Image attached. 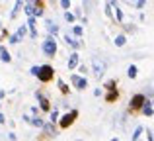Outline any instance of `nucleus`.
<instances>
[{
	"label": "nucleus",
	"mask_w": 154,
	"mask_h": 141,
	"mask_svg": "<svg viewBox=\"0 0 154 141\" xmlns=\"http://www.w3.org/2000/svg\"><path fill=\"white\" fill-rule=\"evenodd\" d=\"M43 51H45L49 57H53V55L57 53V41H55V37H47L45 41H43Z\"/></svg>",
	"instance_id": "f257e3e1"
},
{
	"label": "nucleus",
	"mask_w": 154,
	"mask_h": 141,
	"mask_svg": "<svg viewBox=\"0 0 154 141\" xmlns=\"http://www.w3.org/2000/svg\"><path fill=\"white\" fill-rule=\"evenodd\" d=\"M39 79L43 80V82H47V80H51L53 79V67L49 65H43V67H39Z\"/></svg>",
	"instance_id": "f03ea898"
},
{
	"label": "nucleus",
	"mask_w": 154,
	"mask_h": 141,
	"mask_svg": "<svg viewBox=\"0 0 154 141\" xmlns=\"http://www.w3.org/2000/svg\"><path fill=\"white\" fill-rule=\"evenodd\" d=\"M92 67H94V75L98 76V79L105 72V63L102 61V59H98V57H94V61H92Z\"/></svg>",
	"instance_id": "7ed1b4c3"
},
{
	"label": "nucleus",
	"mask_w": 154,
	"mask_h": 141,
	"mask_svg": "<svg viewBox=\"0 0 154 141\" xmlns=\"http://www.w3.org/2000/svg\"><path fill=\"white\" fill-rule=\"evenodd\" d=\"M78 116V112L76 110H72L70 114H66V116H63V120H60V127H68L72 122H74V118Z\"/></svg>",
	"instance_id": "20e7f679"
},
{
	"label": "nucleus",
	"mask_w": 154,
	"mask_h": 141,
	"mask_svg": "<svg viewBox=\"0 0 154 141\" xmlns=\"http://www.w3.org/2000/svg\"><path fill=\"white\" fill-rule=\"evenodd\" d=\"M72 84H74L76 88H80V90H84V88L88 86V80H86V76H76V75H72Z\"/></svg>",
	"instance_id": "39448f33"
},
{
	"label": "nucleus",
	"mask_w": 154,
	"mask_h": 141,
	"mask_svg": "<svg viewBox=\"0 0 154 141\" xmlns=\"http://www.w3.org/2000/svg\"><path fill=\"white\" fill-rule=\"evenodd\" d=\"M144 102H146V98H144V96L143 94H137L135 96V98H133L131 100V106H135V108H139V106H143V104Z\"/></svg>",
	"instance_id": "423d86ee"
},
{
	"label": "nucleus",
	"mask_w": 154,
	"mask_h": 141,
	"mask_svg": "<svg viewBox=\"0 0 154 141\" xmlns=\"http://www.w3.org/2000/svg\"><path fill=\"white\" fill-rule=\"evenodd\" d=\"M74 67H78V55L72 53L70 59H68V69H74Z\"/></svg>",
	"instance_id": "0eeeda50"
},
{
	"label": "nucleus",
	"mask_w": 154,
	"mask_h": 141,
	"mask_svg": "<svg viewBox=\"0 0 154 141\" xmlns=\"http://www.w3.org/2000/svg\"><path fill=\"white\" fill-rule=\"evenodd\" d=\"M64 41L68 43V45H72V47H80V43H78V39H74V37H70V35H64Z\"/></svg>",
	"instance_id": "6e6552de"
},
{
	"label": "nucleus",
	"mask_w": 154,
	"mask_h": 141,
	"mask_svg": "<svg viewBox=\"0 0 154 141\" xmlns=\"http://www.w3.org/2000/svg\"><path fill=\"white\" fill-rule=\"evenodd\" d=\"M0 59H2L4 63H10V59H12V57H10V53H8L6 49H0Z\"/></svg>",
	"instance_id": "1a4fd4ad"
},
{
	"label": "nucleus",
	"mask_w": 154,
	"mask_h": 141,
	"mask_svg": "<svg viewBox=\"0 0 154 141\" xmlns=\"http://www.w3.org/2000/svg\"><path fill=\"white\" fill-rule=\"evenodd\" d=\"M33 8H35V2H27L26 4V14H29V18H33Z\"/></svg>",
	"instance_id": "9d476101"
},
{
	"label": "nucleus",
	"mask_w": 154,
	"mask_h": 141,
	"mask_svg": "<svg viewBox=\"0 0 154 141\" xmlns=\"http://www.w3.org/2000/svg\"><path fill=\"white\" fill-rule=\"evenodd\" d=\"M29 122L33 123V126H37V127H43L45 123H43V120L39 118V116H35V118H29Z\"/></svg>",
	"instance_id": "9b49d317"
},
{
	"label": "nucleus",
	"mask_w": 154,
	"mask_h": 141,
	"mask_svg": "<svg viewBox=\"0 0 154 141\" xmlns=\"http://www.w3.org/2000/svg\"><path fill=\"white\" fill-rule=\"evenodd\" d=\"M47 30H49V34L55 35L57 31H59V26H57V24H53V22H47Z\"/></svg>",
	"instance_id": "f8f14e48"
},
{
	"label": "nucleus",
	"mask_w": 154,
	"mask_h": 141,
	"mask_svg": "<svg viewBox=\"0 0 154 141\" xmlns=\"http://www.w3.org/2000/svg\"><path fill=\"white\" fill-rule=\"evenodd\" d=\"M37 98H39V102H41V108H43V110H49V102H47V98H43L41 94H37Z\"/></svg>",
	"instance_id": "ddd939ff"
},
{
	"label": "nucleus",
	"mask_w": 154,
	"mask_h": 141,
	"mask_svg": "<svg viewBox=\"0 0 154 141\" xmlns=\"http://www.w3.org/2000/svg\"><path fill=\"white\" fill-rule=\"evenodd\" d=\"M115 45L117 47H123L125 45V35H117V37H115Z\"/></svg>",
	"instance_id": "4468645a"
},
{
	"label": "nucleus",
	"mask_w": 154,
	"mask_h": 141,
	"mask_svg": "<svg viewBox=\"0 0 154 141\" xmlns=\"http://www.w3.org/2000/svg\"><path fill=\"white\" fill-rule=\"evenodd\" d=\"M14 35H16V37H18V39H22V37H23V35H26V26H22V27H20V30H18V31H16V34H14Z\"/></svg>",
	"instance_id": "2eb2a0df"
},
{
	"label": "nucleus",
	"mask_w": 154,
	"mask_h": 141,
	"mask_svg": "<svg viewBox=\"0 0 154 141\" xmlns=\"http://www.w3.org/2000/svg\"><path fill=\"white\" fill-rule=\"evenodd\" d=\"M127 75L131 76V79H135V76H137V67L131 65V67H129V71H127Z\"/></svg>",
	"instance_id": "dca6fc26"
},
{
	"label": "nucleus",
	"mask_w": 154,
	"mask_h": 141,
	"mask_svg": "<svg viewBox=\"0 0 154 141\" xmlns=\"http://www.w3.org/2000/svg\"><path fill=\"white\" fill-rule=\"evenodd\" d=\"M72 34H74L76 37H80V35L84 34V30H82V27H80V26H74V30H72Z\"/></svg>",
	"instance_id": "f3484780"
},
{
	"label": "nucleus",
	"mask_w": 154,
	"mask_h": 141,
	"mask_svg": "<svg viewBox=\"0 0 154 141\" xmlns=\"http://www.w3.org/2000/svg\"><path fill=\"white\" fill-rule=\"evenodd\" d=\"M43 127H45V131L49 135H55V127H53V123H47V126H43Z\"/></svg>",
	"instance_id": "a211bd4d"
},
{
	"label": "nucleus",
	"mask_w": 154,
	"mask_h": 141,
	"mask_svg": "<svg viewBox=\"0 0 154 141\" xmlns=\"http://www.w3.org/2000/svg\"><path fill=\"white\" fill-rule=\"evenodd\" d=\"M140 133H143V127H137V130H135V135H133V139H135V141H139Z\"/></svg>",
	"instance_id": "6ab92c4d"
},
{
	"label": "nucleus",
	"mask_w": 154,
	"mask_h": 141,
	"mask_svg": "<svg viewBox=\"0 0 154 141\" xmlns=\"http://www.w3.org/2000/svg\"><path fill=\"white\" fill-rule=\"evenodd\" d=\"M111 6H115V4H111ZM115 14H117V20H123V12H121L117 6H115Z\"/></svg>",
	"instance_id": "aec40b11"
},
{
	"label": "nucleus",
	"mask_w": 154,
	"mask_h": 141,
	"mask_svg": "<svg viewBox=\"0 0 154 141\" xmlns=\"http://www.w3.org/2000/svg\"><path fill=\"white\" fill-rule=\"evenodd\" d=\"M41 14H43V10L37 6V4H35V8H33V16H41Z\"/></svg>",
	"instance_id": "412c9836"
},
{
	"label": "nucleus",
	"mask_w": 154,
	"mask_h": 141,
	"mask_svg": "<svg viewBox=\"0 0 154 141\" xmlns=\"http://www.w3.org/2000/svg\"><path fill=\"white\" fill-rule=\"evenodd\" d=\"M59 88H60V90H63V92H68V88H66V84H64V82H63V80H59Z\"/></svg>",
	"instance_id": "4be33fe9"
},
{
	"label": "nucleus",
	"mask_w": 154,
	"mask_h": 141,
	"mask_svg": "<svg viewBox=\"0 0 154 141\" xmlns=\"http://www.w3.org/2000/svg\"><path fill=\"white\" fill-rule=\"evenodd\" d=\"M57 118H59V112H57V110H53V112H51V122H55Z\"/></svg>",
	"instance_id": "5701e85b"
},
{
	"label": "nucleus",
	"mask_w": 154,
	"mask_h": 141,
	"mask_svg": "<svg viewBox=\"0 0 154 141\" xmlns=\"http://www.w3.org/2000/svg\"><path fill=\"white\" fill-rule=\"evenodd\" d=\"M152 112H154V110H152L150 106H144V114H146V116H152Z\"/></svg>",
	"instance_id": "b1692460"
},
{
	"label": "nucleus",
	"mask_w": 154,
	"mask_h": 141,
	"mask_svg": "<svg viewBox=\"0 0 154 141\" xmlns=\"http://www.w3.org/2000/svg\"><path fill=\"white\" fill-rule=\"evenodd\" d=\"M60 6H63V8H70V0H63V2H60Z\"/></svg>",
	"instance_id": "393cba45"
},
{
	"label": "nucleus",
	"mask_w": 154,
	"mask_h": 141,
	"mask_svg": "<svg viewBox=\"0 0 154 141\" xmlns=\"http://www.w3.org/2000/svg\"><path fill=\"white\" fill-rule=\"evenodd\" d=\"M64 18H66V22H72V20H74V16H72L70 12H66V14H64Z\"/></svg>",
	"instance_id": "a878e982"
},
{
	"label": "nucleus",
	"mask_w": 154,
	"mask_h": 141,
	"mask_svg": "<svg viewBox=\"0 0 154 141\" xmlns=\"http://www.w3.org/2000/svg\"><path fill=\"white\" fill-rule=\"evenodd\" d=\"M31 75L37 76V75H39V67H31Z\"/></svg>",
	"instance_id": "bb28decb"
},
{
	"label": "nucleus",
	"mask_w": 154,
	"mask_h": 141,
	"mask_svg": "<svg viewBox=\"0 0 154 141\" xmlns=\"http://www.w3.org/2000/svg\"><path fill=\"white\" fill-rule=\"evenodd\" d=\"M10 43H20V39L16 37V35H12V37H10Z\"/></svg>",
	"instance_id": "cd10ccee"
},
{
	"label": "nucleus",
	"mask_w": 154,
	"mask_h": 141,
	"mask_svg": "<svg viewBox=\"0 0 154 141\" xmlns=\"http://www.w3.org/2000/svg\"><path fill=\"white\" fill-rule=\"evenodd\" d=\"M6 122V118H4V114H0V123H4Z\"/></svg>",
	"instance_id": "c85d7f7f"
},
{
	"label": "nucleus",
	"mask_w": 154,
	"mask_h": 141,
	"mask_svg": "<svg viewBox=\"0 0 154 141\" xmlns=\"http://www.w3.org/2000/svg\"><path fill=\"white\" fill-rule=\"evenodd\" d=\"M111 141H119V139H117V137H115V139H111Z\"/></svg>",
	"instance_id": "c756f323"
},
{
	"label": "nucleus",
	"mask_w": 154,
	"mask_h": 141,
	"mask_svg": "<svg viewBox=\"0 0 154 141\" xmlns=\"http://www.w3.org/2000/svg\"><path fill=\"white\" fill-rule=\"evenodd\" d=\"M0 49H2V47H0Z\"/></svg>",
	"instance_id": "7c9ffc66"
}]
</instances>
